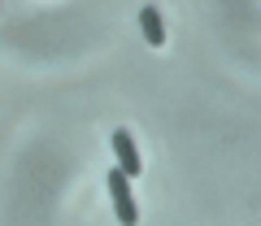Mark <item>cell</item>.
<instances>
[{
  "mask_svg": "<svg viewBox=\"0 0 261 226\" xmlns=\"http://www.w3.org/2000/svg\"><path fill=\"white\" fill-rule=\"evenodd\" d=\"M113 152H118V170L126 174V179H140V174H144L140 148H135V139H130L126 126H118V131H113Z\"/></svg>",
  "mask_w": 261,
  "mask_h": 226,
  "instance_id": "2",
  "label": "cell"
},
{
  "mask_svg": "<svg viewBox=\"0 0 261 226\" xmlns=\"http://www.w3.org/2000/svg\"><path fill=\"white\" fill-rule=\"evenodd\" d=\"M140 26H144V39H148L152 48L166 44V22H161V9H157V5H144V9H140Z\"/></svg>",
  "mask_w": 261,
  "mask_h": 226,
  "instance_id": "3",
  "label": "cell"
},
{
  "mask_svg": "<svg viewBox=\"0 0 261 226\" xmlns=\"http://www.w3.org/2000/svg\"><path fill=\"white\" fill-rule=\"evenodd\" d=\"M109 200H113V213H118L122 226H135V222H140V205H135V196H130V179L122 174V170H113V174H109Z\"/></svg>",
  "mask_w": 261,
  "mask_h": 226,
  "instance_id": "1",
  "label": "cell"
}]
</instances>
